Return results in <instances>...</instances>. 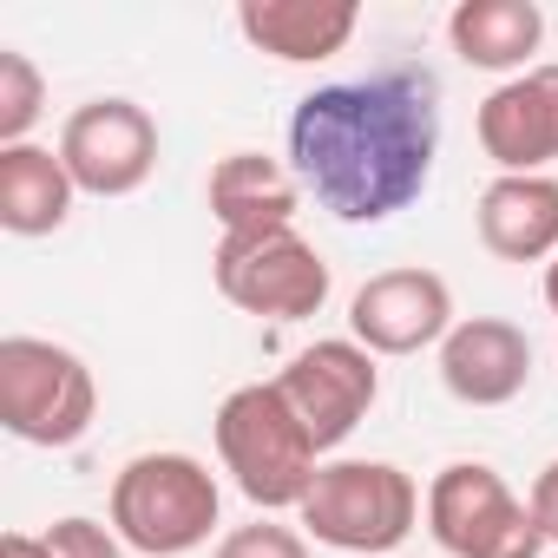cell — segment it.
I'll use <instances>...</instances> for the list:
<instances>
[{
	"label": "cell",
	"mask_w": 558,
	"mask_h": 558,
	"mask_svg": "<svg viewBox=\"0 0 558 558\" xmlns=\"http://www.w3.org/2000/svg\"><path fill=\"white\" fill-rule=\"evenodd\" d=\"M0 558H53V551H47V538H34V532H8V538H0Z\"/></svg>",
	"instance_id": "cell-22"
},
{
	"label": "cell",
	"mask_w": 558,
	"mask_h": 558,
	"mask_svg": "<svg viewBox=\"0 0 558 558\" xmlns=\"http://www.w3.org/2000/svg\"><path fill=\"white\" fill-rule=\"evenodd\" d=\"M40 538H47V551H53V558H119V545H125L112 525H99V519H86V512L53 519Z\"/></svg>",
	"instance_id": "cell-20"
},
{
	"label": "cell",
	"mask_w": 558,
	"mask_h": 558,
	"mask_svg": "<svg viewBox=\"0 0 558 558\" xmlns=\"http://www.w3.org/2000/svg\"><path fill=\"white\" fill-rule=\"evenodd\" d=\"M47 112V80L21 47H0V145H34L27 132Z\"/></svg>",
	"instance_id": "cell-18"
},
{
	"label": "cell",
	"mask_w": 558,
	"mask_h": 558,
	"mask_svg": "<svg viewBox=\"0 0 558 558\" xmlns=\"http://www.w3.org/2000/svg\"><path fill=\"white\" fill-rule=\"evenodd\" d=\"M210 276H217L230 310L269 316V323H310L329 303V263L316 256L310 236H296V223L223 236L217 256H210Z\"/></svg>",
	"instance_id": "cell-6"
},
{
	"label": "cell",
	"mask_w": 558,
	"mask_h": 558,
	"mask_svg": "<svg viewBox=\"0 0 558 558\" xmlns=\"http://www.w3.org/2000/svg\"><path fill=\"white\" fill-rule=\"evenodd\" d=\"M421 512H427V499L395 460H323L310 499L296 506V519L316 545L355 551V558H388L421 525Z\"/></svg>",
	"instance_id": "cell-4"
},
{
	"label": "cell",
	"mask_w": 558,
	"mask_h": 558,
	"mask_svg": "<svg viewBox=\"0 0 558 558\" xmlns=\"http://www.w3.org/2000/svg\"><path fill=\"white\" fill-rule=\"evenodd\" d=\"M480 151L499 178H532L558 165V66H532L480 99Z\"/></svg>",
	"instance_id": "cell-11"
},
{
	"label": "cell",
	"mask_w": 558,
	"mask_h": 558,
	"mask_svg": "<svg viewBox=\"0 0 558 558\" xmlns=\"http://www.w3.org/2000/svg\"><path fill=\"white\" fill-rule=\"evenodd\" d=\"M427 532L447 558H538L545 532L532 506L486 466V460H453L427 486Z\"/></svg>",
	"instance_id": "cell-7"
},
{
	"label": "cell",
	"mask_w": 558,
	"mask_h": 558,
	"mask_svg": "<svg viewBox=\"0 0 558 558\" xmlns=\"http://www.w3.org/2000/svg\"><path fill=\"white\" fill-rule=\"evenodd\" d=\"M217 512L223 493L197 453H132L112 480V532L145 558H184L210 545Z\"/></svg>",
	"instance_id": "cell-3"
},
{
	"label": "cell",
	"mask_w": 558,
	"mask_h": 558,
	"mask_svg": "<svg viewBox=\"0 0 558 558\" xmlns=\"http://www.w3.org/2000/svg\"><path fill=\"white\" fill-rule=\"evenodd\" d=\"M276 388L290 395L310 440L323 453H336L368 421V408L381 401V368L355 336H329V342H310L303 355H290V368L276 375Z\"/></svg>",
	"instance_id": "cell-9"
},
{
	"label": "cell",
	"mask_w": 558,
	"mask_h": 558,
	"mask_svg": "<svg viewBox=\"0 0 558 558\" xmlns=\"http://www.w3.org/2000/svg\"><path fill=\"white\" fill-rule=\"evenodd\" d=\"M480 243L499 263H551L558 256V178L532 171V178H493L480 191Z\"/></svg>",
	"instance_id": "cell-14"
},
{
	"label": "cell",
	"mask_w": 558,
	"mask_h": 558,
	"mask_svg": "<svg viewBox=\"0 0 558 558\" xmlns=\"http://www.w3.org/2000/svg\"><path fill=\"white\" fill-rule=\"evenodd\" d=\"M545 303H551V316H558V256L545 263Z\"/></svg>",
	"instance_id": "cell-23"
},
{
	"label": "cell",
	"mask_w": 558,
	"mask_h": 558,
	"mask_svg": "<svg viewBox=\"0 0 558 558\" xmlns=\"http://www.w3.org/2000/svg\"><path fill=\"white\" fill-rule=\"evenodd\" d=\"M440 381L466 408H506L532 381V342L506 316H466L440 342Z\"/></svg>",
	"instance_id": "cell-12"
},
{
	"label": "cell",
	"mask_w": 558,
	"mask_h": 558,
	"mask_svg": "<svg viewBox=\"0 0 558 558\" xmlns=\"http://www.w3.org/2000/svg\"><path fill=\"white\" fill-rule=\"evenodd\" d=\"M349 336L368 349V355H421V349H440L453 336V290L447 276L421 269V263H401V269H381L355 290L349 303Z\"/></svg>",
	"instance_id": "cell-10"
},
{
	"label": "cell",
	"mask_w": 558,
	"mask_h": 558,
	"mask_svg": "<svg viewBox=\"0 0 558 558\" xmlns=\"http://www.w3.org/2000/svg\"><path fill=\"white\" fill-rule=\"evenodd\" d=\"M355 27H362L355 0H243L236 8V34L283 66L336 60L355 40Z\"/></svg>",
	"instance_id": "cell-13"
},
{
	"label": "cell",
	"mask_w": 558,
	"mask_h": 558,
	"mask_svg": "<svg viewBox=\"0 0 558 558\" xmlns=\"http://www.w3.org/2000/svg\"><path fill=\"white\" fill-rule=\"evenodd\" d=\"M440 151V86L427 66H381L296 99L290 158L303 191L342 223H381L408 210Z\"/></svg>",
	"instance_id": "cell-1"
},
{
	"label": "cell",
	"mask_w": 558,
	"mask_h": 558,
	"mask_svg": "<svg viewBox=\"0 0 558 558\" xmlns=\"http://www.w3.org/2000/svg\"><path fill=\"white\" fill-rule=\"evenodd\" d=\"M53 151L86 197H132L158 171V119L138 99H86Z\"/></svg>",
	"instance_id": "cell-8"
},
{
	"label": "cell",
	"mask_w": 558,
	"mask_h": 558,
	"mask_svg": "<svg viewBox=\"0 0 558 558\" xmlns=\"http://www.w3.org/2000/svg\"><path fill=\"white\" fill-rule=\"evenodd\" d=\"M525 506H532V519H538L545 545H558V460H545V466H538V480H532Z\"/></svg>",
	"instance_id": "cell-21"
},
{
	"label": "cell",
	"mask_w": 558,
	"mask_h": 558,
	"mask_svg": "<svg viewBox=\"0 0 558 558\" xmlns=\"http://www.w3.org/2000/svg\"><path fill=\"white\" fill-rule=\"evenodd\" d=\"M217 558H310V538L296 525H276V519H256V525H236L217 538Z\"/></svg>",
	"instance_id": "cell-19"
},
{
	"label": "cell",
	"mask_w": 558,
	"mask_h": 558,
	"mask_svg": "<svg viewBox=\"0 0 558 558\" xmlns=\"http://www.w3.org/2000/svg\"><path fill=\"white\" fill-rule=\"evenodd\" d=\"M303 204V178L283 158L263 151H230L210 171V217L223 223V236H250V230H290Z\"/></svg>",
	"instance_id": "cell-15"
},
{
	"label": "cell",
	"mask_w": 558,
	"mask_h": 558,
	"mask_svg": "<svg viewBox=\"0 0 558 558\" xmlns=\"http://www.w3.org/2000/svg\"><path fill=\"white\" fill-rule=\"evenodd\" d=\"M447 40L480 73H532V53L545 40V14L532 0H460L447 14Z\"/></svg>",
	"instance_id": "cell-16"
},
{
	"label": "cell",
	"mask_w": 558,
	"mask_h": 558,
	"mask_svg": "<svg viewBox=\"0 0 558 558\" xmlns=\"http://www.w3.org/2000/svg\"><path fill=\"white\" fill-rule=\"evenodd\" d=\"M99 414L93 368L47 336H8L0 342V427L27 447H73L86 440Z\"/></svg>",
	"instance_id": "cell-5"
},
{
	"label": "cell",
	"mask_w": 558,
	"mask_h": 558,
	"mask_svg": "<svg viewBox=\"0 0 558 558\" xmlns=\"http://www.w3.org/2000/svg\"><path fill=\"white\" fill-rule=\"evenodd\" d=\"M217 460L223 473L236 480V493L263 512H290L310 499L316 473H323V447L310 440V427L296 421L290 395L276 381H250V388H230L217 421Z\"/></svg>",
	"instance_id": "cell-2"
},
{
	"label": "cell",
	"mask_w": 558,
	"mask_h": 558,
	"mask_svg": "<svg viewBox=\"0 0 558 558\" xmlns=\"http://www.w3.org/2000/svg\"><path fill=\"white\" fill-rule=\"evenodd\" d=\"M73 171L47 145H0V230L14 236H53L73 217Z\"/></svg>",
	"instance_id": "cell-17"
}]
</instances>
